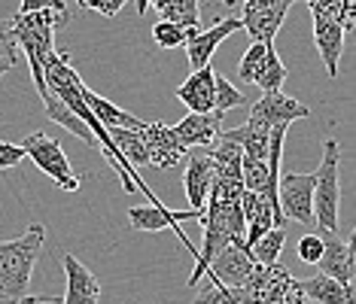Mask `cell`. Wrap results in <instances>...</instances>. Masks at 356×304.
Here are the masks:
<instances>
[{"label": "cell", "mask_w": 356, "mask_h": 304, "mask_svg": "<svg viewBox=\"0 0 356 304\" xmlns=\"http://www.w3.org/2000/svg\"><path fill=\"white\" fill-rule=\"evenodd\" d=\"M43 83H46V89H49L55 98H61V103L70 110L76 119H83V122L88 125V131L95 134V140H98V146L104 152V158L116 167V174H119V180H122V189L125 192H134L137 189V180H134V174L131 171V164L122 158V152H119V146L113 143L110 137V131L104 128L98 119H95L92 113V107L86 103L83 98V79H79V74L74 70V64H70L67 55H61L58 49H52L49 55L43 58Z\"/></svg>", "instance_id": "obj_1"}, {"label": "cell", "mask_w": 356, "mask_h": 304, "mask_svg": "<svg viewBox=\"0 0 356 304\" xmlns=\"http://www.w3.org/2000/svg\"><path fill=\"white\" fill-rule=\"evenodd\" d=\"M13 28V37H15V46H22L25 58L31 64V79H34L40 98L46 92V83H43V58L55 49V31H58L64 22L55 15L52 10H37V12H15L13 19H6Z\"/></svg>", "instance_id": "obj_2"}, {"label": "cell", "mask_w": 356, "mask_h": 304, "mask_svg": "<svg viewBox=\"0 0 356 304\" xmlns=\"http://www.w3.org/2000/svg\"><path fill=\"white\" fill-rule=\"evenodd\" d=\"M46 244V228L31 226L22 237L15 241H0V295L19 301L28 295L31 274H34L37 255Z\"/></svg>", "instance_id": "obj_3"}, {"label": "cell", "mask_w": 356, "mask_h": 304, "mask_svg": "<svg viewBox=\"0 0 356 304\" xmlns=\"http://www.w3.org/2000/svg\"><path fill=\"white\" fill-rule=\"evenodd\" d=\"M341 146L338 140H326L323 143V162L317 180H314V222L320 226V231H329V235H338V213H341Z\"/></svg>", "instance_id": "obj_4"}, {"label": "cell", "mask_w": 356, "mask_h": 304, "mask_svg": "<svg viewBox=\"0 0 356 304\" xmlns=\"http://www.w3.org/2000/svg\"><path fill=\"white\" fill-rule=\"evenodd\" d=\"M22 149H25V155L31 158V162H34L46 177H52L55 183H58L64 192L79 189V177L74 174V167H70L61 143L55 137H49L46 131H37V134H31V137H25L22 140Z\"/></svg>", "instance_id": "obj_5"}, {"label": "cell", "mask_w": 356, "mask_h": 304, "mask_svg": "<svg viewBox=\"0 0 356 304\" xmlns=\"http://www.w3.org/2000/svg\"><path fill=\"white\" fill-rule=\"evenodd\" d=\"M314 180L317 174H293L280 171L277 177V201L286 219L298 226H314Z\"/></svg>", "instance_id": "obj_6"}, {"label": "cell", "mask_w": 356, "mask_h": 304, "mask_svg": "<svg viewBox=\"0 0 356 304\" xmlns=\"http://www.w3.org/2000/svg\"><path fill=\"white\" fill-rule=\"evenodd\" d=\"M293 283V274H289L283 265H253L247 283L241 286V301L244 304H283L286 298V289Z\"/></svg>", "instance_id": "obj_7"}, {"label": "cell", "mask_w": 356, "mask_h": 304, "mask_svg": "<svg viewBox=\"0 0 356 304\" xmlns=\"http://www.w3.org/2000/svg\"><path fill=\"white\" fill-rule=\"evenodd\" d=\"M296 0H244L241 28L253 37V43H274L283 25V15Z\"/></svg>", "instance_id": "obj_8"}, {"label": "cell", "mask_w": 356, "mask_h": 304, "mask_svg": "<svg viewBox=\"0 0 356 304\" xmlns=\"http://www.w3.org/2000/svg\"><path fill=\"white\" fill-rule=\"evenodd\" d=\"M140 140L147 146V158L152 167H161V171H171V167L183 164L186 158V149L180 137H177L174 125H165V122H143L140 131Z\"/></svg>", "instance_id": "obj_9"}, {"label": "cell", "mask_w": 356, "mask_h": 304, "mask_svg": "<svg viewBox=\"0 0 356 304\" xmlns=\"http://www.w3.org/2000/svg\"><path fill=\"white\" fill-rule=\"evenodd\" d=\"M128 219H131V228H137V231L174 228L177 237H180V244L198 259V253H195V246H192V241L180 231V222H186V219H201V210H171V207H165V204H147V207H131V210H128Z\"/></svg>", "instance_id": "obj_10"}, {"label": "cell", "mask_w": 356, "mask_h": 304, "mask_svg": "<svg viewBox=\"0 0 356 304\" xmlns=\"http://www.w3.org/2000/svg\"><path fill=\"white\" fill-rule=\"evenodd\" d=\"M307 116H311V107L298 98H289L283 92H262L259 103L250 110L247 122L259 128H274V125H293L296 119H307Z\"/></svg>", "instance_id": "obj_11"}, {"label": "cell", "mask_w": 356, "mask_h": 304, "mask_svg": "<svg viewBox=\"0 0 356 304\" xmlns=\"http://www.w3.org/2000/svg\"><path fill=\"white\" fill-rule=\"evenodd\" d=\"M241 213H244V244L247 250L253 246L259 237L268 228H286V216H280L271 207V201L262 195V192H247L241 195Z\"/></svg>", "instance_id": "obj_12"}, {"label": "cell", "mask_w": 356, "mask_h": 304, "mask_svg": "<svg viewBox=\"0 0 356 304\" xmlns=\"http://www.w3.org/2000/svg\"><path fill=\"white\" fill-rule=\"evenodd\" d=\"M234 31H241V19H216L213 28H207V31H198V28L186 31L183 46H186V55H189V67L192 70L207 67L210 58H213V52H216V46H220L229 34H234Z\"/></svg>", "instance_id": "obj_13"}, {"label": "cell", "mask_w": 356, "mask_h": 304, "mask_svg": "<svg viewBox=\"0 0 356 304\" xmlns=\"http://www.w3.org/2000/svg\"><path fill=\"white\" fill-rule=\"evenodd\" d=\"M186 171H183V189L189 198L192 210H204L207 201V189L213 183V162H210L207 146H192L183 158Z\"/></svg>", "instance_id": "obj_14"}, {"label": "cell", "mask_w": 356, "mask_h": 304, "mask_svg": "<svg viewBox=\"0 0 356 304\" xmlns=\"http://www.w3.org/2000/svg\"><path fill=\"white\" fill-rule=\"evenodd\" d=\"M256 259L250 255L247 246H238V244H229L222 246L220 253L213 255V262L207 265V274L213 280H220L222 286H232V289H241L247 283L250 271H253Z\"/></svg>", "instance_id": "obj_15"}, {"label": "cell", "mask_w": 356, "mask_h": 304, "mask_svg": "<svg viewBox=\"0 0 356 304\" xmlns=\"http://www.w3.org/2000/svg\"><path fill=\"white\" fill-rule=\"evenodd\" d=\"M311 19H314V43H317L320 58L326 64V74L338 76V61H341V49H344V28L326 12H311Z\"/></svg>", "instance_id": "obj_16"}, {"label": "cell", "mask_w": 356, "mask_h": 304, "mask_svg": "<svg viewBox=\"0 0 356 304\" xmlns=\"http://www.w3.org/2000/svg\"><path fill=\"white\" fill-rule=\"evenodd\" d=\"M64 274H67V292L64 304H98L101 301V283L76 255H64Z\"/></svg>", "instance_id": "obj_17"}, {"label": "cell", "mask_w": 356, "mask_h": 304, "mask_svg": "<svg viewBox=\"0 0 356 304\" xmlns=\"http://www.w3.org/2000/svg\"><path fill=\"white\" fill-rule=\"evenodd\" d=\"M222 119L220 113H189L183 119V122H177L174 125V131H177V137H180V143L186 149H192V146H210L213 143V137L222 131Z\"/></svg>", "instance_id": "obj_18"}, {"label": "cell", "mask_w": 356, "mask_h": 304, "mask_svg": "<svg viewBox=\"0 0 356 304\" xmlns=\"http://www.w3.org/2000/svg\"><path fill=\"white\" fill-rule=\"evenodd\" d=\"M177 98H180L189 113H210L213 110V67H201L192 70V76L177 89Z\"/></svg>", "instance_id": "obj_19"}, {"label": "cell", "mask_w": 356, "mask_h": 304, "mask_svg": "<svg viewBox=\"0 0 356 304\" xmlns=\"http://www.w3.org/2000/svg\"><path fill=\"white\" fill-rule=\"evenodd\" d=\"M317 265H320V274H326V277H335L338 283H347V286H353V244L350 241H332L323 246V255L317 259Z\"/></svg>", "instance_id": "obj_20"}, {"label": "cell", "mask_w": 356, "mask_h": 304, "mask_svg": "<svg viewBox=\"0 0 356 304\" xmlns=\"http://www.w3.org/2000/svg\"><path fill=\"white\" fill-rule=\"evenodd\" d=\"M298 283H302L307 298L317 301V304H353V286L338 283L335 277L314 274L307 280H298Z\"/></svg>", "instance_id": "obj_21"}, {"label": "cell", "mask_w": 356, "mask_h": 304, "mask_svg": "<svg viewBox=\"0 0 356 304\" xmlns=\"http://www.w3.org/2000/svg\"><path fill=\"white\" fill-rule=\"evenodd\" d=\"M83 98H86V103L92 107V113H95V119H98L104 128H131V131H140L143 128V119H137L131 113H125V110H119L116 103H110L107 98L95 94L88 85H83Z\"/></svg>", "instance_id": "obj_22"}, {"label": "cell", "mask_w": 356, "mask_h": 304, "mask_svg": "<svg viewBox=\"0 0 356 304\" xmlns=\"http://www.w3.org/2000/svg\"><path fill=\"white\" fill-rule=\"evenodd\" d=\"M43 107H46V116H49L52 122H58L61 128H67L74 137H79L83 143H88V146H98V140H95V134L88 131V125L83 122V119H76L74 113H70V110L61 103V98H55L52 92H46V94H43Z\"/></svg>", "instance_id": "obj_23"}, {"label": "cell", "mask_w": 356, "mask_h": 304, "mask_svg": "<svg viewBox=\"0 0 356 304\" xmlns=\"http://www.w3.org/2000/svg\"><path fill=\"white\" fill-rule=\"evenodd\" d=\"M165 22H174L183 31L198 28V0H149Z\"/></svg>", "instance_id": "obj_24"}, {"label": "cell", "mask_w": 356, "mask_h": 304, "mask_svg": "<svg viewBox=\"0 0 356 304\" xmlns=\"http://www.w3.org/2000/svg\"><path fill=\"white\" fill-rule=\"evenodd\" d=\"M253 83H256L262 92H280L283 83H286V67H283V61L277 58V52H274V43L268 46V49H265L262 61H259Z\"/></svg>", "instance_id": "obj_25"}, {"label": "cell", "mask_w": 356, "mask_h": 304, "mask_svg": "<svg viewBox=\"0 0 356 304\" xmlns=\"http://www.w3.org/2000/svg\"><path fill=\"white\" fill-rule=\"evenodd\" d=\"M107 131H110L113 143L119 146V152H122V158L131 164V171H134V167L149 164L147 146H143V140H140V134H137V131H131V128H107Z\"/></svg>", "instance_id": "obj_26"}, {"label": "cell", "mask_w": 356, "mask_h": 304, "mask_svg": "<svg viewBox=\"0 0 356 304\" xmlns=\"http://www.w3.org/2000/svg\"><path fill=\"white\" fill-rule=\"evenodd\" d=\"M283 244H286V231L283 228H268L253 246H250V255H253L259 265H274L277 255L283 253Z\"/></svg>", "instance_id": "obj_27"}, {"label": "cell", "mask_w": 356, "mask_h": 304, "mask_svg": "<svg viewBox=\"0 0 356 304\" xmlns=\"http://www.w3.org/2000/svg\"><path fill=\"white\" fill-rule=\"evenodd\" d=\"M244 103H247V94L241 92V89H234L229 79H225L222 74H216V70H213V113L225 116L229 110H234V107H244Z\"/></svg>", "instance_id": "obj_28"}, {"label": "cell", "mask_w": 356, "mask_h": 304, "mask_svg": "<svg viewBox=\"0 0 356 304\" xmlns=\"http://www.w3.org/2000/svg\"><path fill=\"white\" fill-rule=\"evenodd\" d=\"M307 10L311 12H326L332 19L338 22V25L344 28V34H350L353 31V0H305Z\"/></svg>", "instance_id": "obj_29"}, {"label": "cell", "mask_w": 356, "mask_h": 304, "mask_svg": "<svg viewBox=\"0 0 356 304\" xmlns=\"http://www.w3.org/2000/svg\"><path fill=\"white\" fill-rule=\"evenodd\" d=\"M192 304H244V301H241V289L222 286L220 280L210 277V283L192 298Z\"/></svg>", "instance_id": "obj_30"}, {"label": "cell", "mask_w": 356, "mask_h": 304, "mask_svg": "<svg viewBox=\"0 0 356 304\" xmlns=\"http://www.w3.org/2000/svg\"><path fill=\"white\" fill-rule=\"evenodd\" d=\"M15 64H19V46H15L13 28L10 22H0V76L10 74Z\"/></svg>", "instance_id": "obj_31"}, {"label": "cell", "mask_w": 356, "mask_h": 304, "mask_svg": "<svg viewBox=\"0 0 356 304\" xmlns=\"http://www.w3.org/2000/svg\"><path fill=\"white\" fill-rule=\"evenodd\" d=\"M152 40H156L159 49H177V46H183L186 31L180 25H174V22L159 19L156 25H152Z\"/></svg>", "instance_id": "obj_32"}, {"label": "cell", "mask_w": 356, "mask_h": 304, "mask_svg": "<svg viewBox=\"0 0 356 304\" xmlns=\"http://www.w3.org/2000/svg\"><path fill=\"white\" fill-rule=\"evenodd\" d=\"M271 43H253L250 49L244 52V58H241L238 64V76L244 79V83H253V76H256V67H259V61H262V55L265 49H268Z\"/></svg>", "instance_id": "obj_33"}, {"label": "cell", "mask_w": 356, "mask_h": 304, "mask_svg": "<svg viewBox=\"0 0 356 304\" xmlns=\"http://www.w3.org/2000/svg\"><path fill=\"white\" fill-rule=\"evenodd\" d=\"M37 10H52L64 25H67V19H70L67 0H22L19 3V12H37Z\"/></svg>", "instance_id": "obj_34"}, {"label": "cell", "mask_w": 356, "mask_h": 304, "mask_svg": "<svg viewBox=\"0 0 356 304\" xmlns=\"http://www.w3.org/2000/svg\"><path fill=\"white\" fill-rule=\"evenodd\" d=\"M323 246H326V241H323L320 235H305L302 241H298V259H302L305 265H317V259L323 255Z\"/></svg>", "instance_id": "obj_35"}, {"label": "cell", "mask_w": 356, "mask_h": 304, "mask_svg": "<svg viewBox=\"0 0 356 304\" xmlns=\"http://www.w3.org/2000/svg\"><path fill=\"white\" fill-rule=\"evenodd\" d=\"M76 3L83 6V10H92V12L104 15V19H116L128 0H76Z\"/></svg>", "instance_id": "obj_36"}, {"label": "cell", "mask_w": 356, "mask_h": 304, "mask_svg": "<svg viewBox=\"0 0 356 304\" xmlns=\"http://www.w3.org/2000/svg\"><path fill=\"white\" fill-rule=\"evenodd\" d=\"M25 158H28V155H25V149H22V146H15V143L0 140V171H6V167L22 164Z\"/></svg>", "instance_id": "obj_37"}, {"label": "cell", "mask_w": 356, "mask_h": 304, "mask_svg": "<svg viewBox=\"0 0 356 304\" xmlns=\"http://www.w3.org/2000/svg\"><path fill=\"white\" fill-rule=\"evenodd\" d=\"M283 304H317V301H311L305 295V289H302V283L293 277V283H289V289H286V298H283Z\"/></svg>", "instance_id": "obj_38"}, {"label": "cell", "mask_w": 356, "mask_h": 304, "mask_svg": "<svg viewBox=\"0 0 356 304\" xmlns=\"http://www.w3.org/2000/svg\"><path fill=\"white\" fill-rule=\"evenodd\" d=\"M15 304H64V298L58 295H22Z\"/></svg>", "instance_id": "obj_39"}, {"label": "cell", "mask_w": 356, "mask_h": 304, "mask_svg": "<svg viewBox=\"0 0 356 304\" xmlns=\"http://www.w3.org/2000/svg\"><path fill=\"white\" fill-rule=\"evenodd\" d=\"M147 10H149V0H137V12H140V15H143V12H147Z\"/></svg>", "instance_id": "obj_40"}, {"label": "cell", "mask_w": 356, "mask_h": 304, "mask_svg": "<svg viewBox=\"0 0 356 304\" xmlns=\"http://www.w3.org/2000/svg\"><path fill=\"white\" fill-rule=\"evenodd\" d=\"M0 304H15L13 298H6V295H0Z\"/></svg>", "instance_id": "obj_41"}, {"label": "cell", "mask_w": 356, "mask_h": 304, "mask_svg": "<svg viewBox=\"0 0 356 304\" xmlns=\"http://www.w3.org/2000/svg\"><path fill=\"white\" fill-rule=\"evenodd\" d=\"M220 3H225V6H234V3H238V0H220Z\"/></svg>", "instance_id": "obj_42"}]
</instances>
